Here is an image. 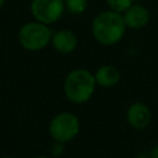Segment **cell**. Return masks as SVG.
<instances>
[{"label": "cell", "instance_id": "1", "mask_svg": "<svg viewBox=\"0 0 158 158\" xmlns=\"http://www.w3.org/2000/svg\"><path fill=\"white\" fill-rule=\"evenodd\" d=\"M126 31V23L122 14L107 10L95 16L91 23L94 38L104 46H114L121 41Z\"/></svg>", "mask_w": 158, "mask_h": 158}, {"label": "cell", "instance_id": "2", "mask_svg": "<svg viewBox=\"0 0 158 158\" xmlns=\"http://www.w3.org/2000/svg\"><path fill=\"white\" fill-rule=\"evenodd\" d=\"M96 80L88 69H74L68 73L64 79V94L67 99L74 104L86 102L95 91Z\"/></svg>", "mask_w": 158, "mask_h": 158}, {"label": "cell", "instance_id": "3", "mask_svg": "<svg viewBox=\"0 0 158 158\" xmlns=\"http://www.w3.org/2000/svg\"><path fill=\"white\" fill-rule=\"evenodd\" d=\"M52 35L48 25L40 21H31L20 27L17 38L22 48L27 51H41L51 42Z\"/></svg>", "mask_w": 158, "mask_h": 158}, {"label": "cell", "instance_id": "4", "mask_svg": "<svg viewBox=\"0 0 158 158\" xmlns=\"http://www.w3.org/2000/svg\"><path fill=\"white\" fill-rule=\"evenodd\" d=\"M79 130L80 125L78 117L69 111H64L56 115L51 120L48 126V132L51 137L56 142L60 143L72 141L79 133Z\"/></svg>", "mask_w": 158, "mask_h": 158}, {"label": "cell", "instance_id": "5", "mask_svg": "<svg viewBox=\"0 0 158 158\" xmlns=\"http://www.w3.org/2000/svg\"><path fill=\"white\" fill-rule=\"evenodd\" d=\"M64 0H32L31 14L36 21L46 25L57 22L64 11Z\"/></svg>", "mask_w": 158, "mask_h": 158}, {"label": "cell", "instance_id": "6", "mask_svg": "<svg viewBox=\"0 0 158 158\" xmlns=\"http://www.w3.org/2000/svg\"><path fill=\"white\" fill-rule=\"evenodd\" d=\"M151 118H152V114L146 104L133 102L132 105H130L127 110V121L133 128L136 130L146 128L149 125Z\"/></svg>", "mask_w": 158, "mask_h": 158}, {"label": "cell", "instance_id": "7", "mask_svg": "<svg viewBox=\"0 0 158 158\" xmlns=\"http://www.w3.org/2000/svg\"><path fill=\"white\" fill-rule=\"evenodd\" d=\"M123 20L126 23V27L139 30L144 27L149 21V11L143 5H131L125 12H123Z\"/></svg>", "mask_w": 158, "mask_h": 158}, {"label": "cell", "instance_id": "8", "mask_svg": "<svg viewBox=\"0 0 158 158\" xmlns=\"http://www.w3.org/2000/svg\"><path fill=\"white\" fill-rule=\"evenodd\" d=\"M51 43L57 52L62 54H68L77 48L78 38L75 33L70 30H59L52 35Z\"/></svg>", "mask_w": 158, "mask_h": 158}, {"label": "cell", "instance_id": "9", "mask_svg": "<svg viewBox=\"0 0 158 158\" xmlns=\"http://www.w3.org/2000/svg\"><path fill=\"white\" fill-rule=\"evenodd\" d=\"M94 77H95L96 84H99L104 88H111L118 83L121 74L116 67L110 65V64H105L95 72Z\"/></svg>", "mask_w": 158, "mask_h": 158}, {"label": "cell", "instance_id": "10", "mask_svg": "<svg viewBox=\"0 0 158 158\" xmlns=\"http://www.w3.org/2000/svg\"><path fill=\"white\" fill-rule=\"evenodd\" d=\"M64 5L72 15H80L86 10L88 0H64Z\"/></svg>", "mask_w": 158, "mask_h": 158}, {"label": "cell", "instance_id": "11", "mask_svg": "<svg viewBox=\"0 0 158 158\" xmlns=\"http://www.w3.org/2000/svg\"><path fill=\"white\" fill-rule=\"evenodd\" d=\"M106 4L110 10L123 14L132 5V0H106Z\"/></svg>", "mask_w": 158, "mask_h": 158}, {"label": "cell", "instance_id": "12", "mask_svg": "<svg viewBox=\"0 0 158 158\" xmlns=\"http://www.w3.org/2000/svg\"><path fill=\"white\" fill-rule=\"evenodd\" d=\"M149 158H158V144H156L151 152H149Z\"/></svg>", "mask_w": 158, "mask_h": 158}, {"label": "cell", "instance_id": "13", "mask_svg": "<svg viewBox=\"0 0 158 158\" xmlns=\"http://www.w3.org/2000/svg\"><path fill=\"white\" fill-rule=\"evenodd\" d=\"M4 4H5V0H0V9L4 6Z\"/></svg>", "mask_w": 158, "mask_h": 158}, {"label": "cell", "instance_id": "14", "mask_svg": "<svg viewBox=\"0 0 158 158\" xmlns=\"http://www.w3.org/2000/svg\"><path fill=\"white\" fill-rule=\"evenodd\" d=\"M35 158H48V157H44V156H38V157H35Z\"/></svg>", "mask_w": 158, "mask_h": 158}, {"label": "cell", "instance_id": "15", "mask_svg": "<svg viewBox=\"0 0 158 158\" xmlns=\"http://www.w3.org/2000/svg\"><path fill=\"white\" fill-rule=\"evenodd\" d=\"M135 158H148V157H143V156H138V157H135Z\"/></svg>", "mask_w": 158, "mask_h": 158}, {"label": "cell", "instance_id": "16", "mask_svg": "<svg viewBox=\"0 0 158 158\" xmlns=\"http://www.w3.org/2000/svg\"><path fill=\"white\" fill-rule=\"evenodd\" d=\"M2 158H14V157H2Z\"/></svg>", "mask_w": 158, "mask_h": 158}]
</instances>
